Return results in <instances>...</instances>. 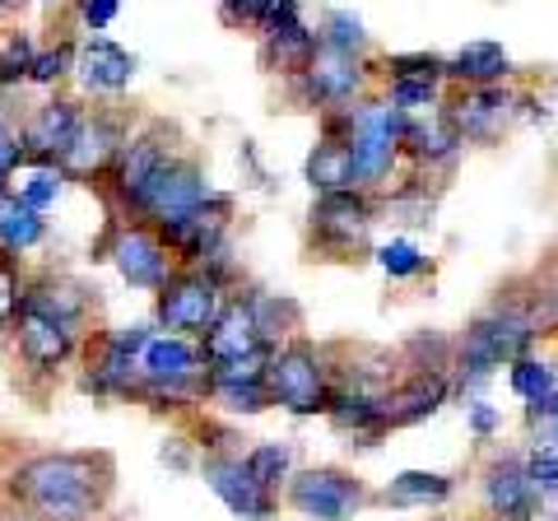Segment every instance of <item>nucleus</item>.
Instances as JSON below:
<instances>
[{
  "instance_id": "nucleus-1",
  "label": "nucleus",
  "mask_w": 558,
  "mask_h": 521,
  "mask_svg": "<svg viewBox=\"0 0 558 521\" xmlns=\"http://www.w3.org/2000/svg\"><path fill=\"white\" fill-rule=\"evenodd\" d=\"M112 489L108 451H28L0 471V498L28 521H102Z\"/></svg>"
},
{
  "instance_id": "nucleus-2",
  "label": "nucleus",
  "mask_w": 558,
  "mask_h": 521,
  "mask_svg": "<svg viewBox=\"0 0 558 521\" xmlns=\"http://www.w3.org/2000/svg\"><path fill=\"white\" fill-rule=\"evenodd\" d=\"M330 131H344L340 141L354 154V172L363 186V182H377L391 172L396 154L405 149L410 117L396 112L391 102H363V108H349L340 121H330Z\"/></svg>"
},
{
  "instance_id": "nucleus-3",
  "label": "nucleus",
  "mask_w": 558,
  "mask_h": 521,
  "mask_svg": "<svg viewBox=\"0 0 558 521\" xmlns=\"http://www.w3.org/2000/svg\"><path fill=\"white\" fill-rule=\"evenodd\" d=\"M140 396L154 410H178L205 396V359L182 336H154L140 354Z\"/></svg>"
},
{
  "instance_id": "nucleus-4",
  "label": "nucleus",
  "mask_w": 558,
  "mask_h": 521,
  "mask_svg": "<svg viewBox=\"0 0 558 521\" xmlns=\"http://www.w3.org/2000/svg\"><path fill=\"white\" fill-rule=\"evenodd\" d=\"M535 340V317L521 307H494L465 331V344H461V387H480V381L494 377L498 363H517L526 359Z\"/></svg>"
},
{
  "instance_id": "nucleus-5",
  "label": "nucleus",
  "mask_w": 558,
  "mask_h": 521,
  "mask_svg": "<svg viewBox=\"0 0 558 521\" xmlns=\"http://www.w3.org/2000/svg\"><path fill=\"white\" fill-rule=\"evenodd\" d=\"M154 340L149 326H121L102 331L98 340H84V373L80 387L94 396H140V354Z\"/></svg>"
},
{
  "instance_id": "nucleus-6",
  "label": "nucleus",
  "mask_w": 558,
  "mask_h": 521,
  "mask_svg": "<svg viewBox=\"0 0 558 521\" xmlns=\"http://www.w3.org/2000/svg\"><path fill=\"white\" fill-rule=\"evenodd\" d=\"M209 196H215V191H209L201 163L186 159V154H178V159H168L159 172H154V182L140 191L126 215L135 223H149V229L159 233V229H168V223L196 215Z\"/></svg>"
},
{
  "instance_id": "nucleus-7",
  "label": "nucleus",
  "mask_w": 558,
  "mask_h": 521,
  "mask_svg": "<svg viewBox=\"0 0 558 521\" xmlns=\"http://www.w3.org/2000/svg\"><path fill=\"white\" fill-rule=\"evenodd\" d=\"M98 256H108L117 275L126 280L131 289H145V293H159L172 275H178V260L163 247V238L149 229V223H108V238L98 242Z\"/></svg>"
},
{
  "instance_id": "nucleus-8",
  "label": "nucleus",
  "mask_w": 558,
  "mask_h": 521,
  "mask_svg": "<svg viewBox=\"0 0 558 521\" xmlns=\"http://www.w3.org/2000/svg\"><path fill=\"white\" fill-rule=\"evenodd\" d=\"M266 396L270 405H284L289 414H317L330 405L326 391V363L307 340H289L266 363Z\"/></svg>"
},
{
  "instance_id": "nucleus-9",
  "label": "nucleus",
  "mask_w": 558,
  "mask_h": 521,
  "mask_svg": "<svg viewBox=\"0 0 558 521\" xmlns=\"http://www.w3.org/2000/svg\"><path fill=\"white\" fill-rule=\"evenodd\" d=\"M223 284L209 280L205 270H178L172 280L159 289V299H154V322L163 326L168 336H205L215 317L223 312Z\"/></svg>"
},
{
  "instance_id": "nucleus-10",
  "label": "nucleus",
  "mask_w": 558,
  "mask_h": 521,
  "mask_svg": "<svg viewBox=\"0 0 558 521\" xmlns=\"http://www.w3.org/2000/svg\"><path fill=\"white\" fill-rule=\"evenodd\" d=\"M172 141H178V131H172L168 121H149V126H140V131L126 135V145H121L112 172L102 178L121 210H131L135 196L154 182V172H159L168 159H178V145Z\"/></svg>"
},
{
  "instance_id": "nucleus-11",
  "label": "nucleus",
  "mask_w": 558,
  "mask_h": 521,
  "mask_svg": "<svg viewBox=\"0 0 558 521\" xmlns=\"http://www.w3.org/2000/svg\"><path fill=\"white\" fill-rule=\"evenodd\" d=\"M80 331H70V326L51 322V317H38V312H24L14 317V331H10V344H14V359L24 363V373L33 377H57L70 359H75L84 350Z\"/></svg>"
},
{
  "instance_id": "nucleus-12",
  "label": "nucleus",
  "mask_w": 558,
  "mask_h": 521,
  "mask_svg": "<svg viewBox=\"0 0 558 521\" xmlns=\"http://www.w3.org/2000/svg\"><path fill=\"white\" fill-rule=\"evenodd\" d=\"M126 121L112 112H84V126L75 135V145L65 149V159L57 163L65 172V182H98L108 178L121 145H126Z\"/></svg>"
},
{
  "instance_id": "nucleus-13",
  "label": "nucleus",
  "mask_w": 558,
  "mask_h": 521,
  "mask_svg": "<svg viewBox=\"0 0 558 521\" xmlns=\"http://www.w3.org/2000/svg\"><path fill=\"white\" fill-rule=\"evenodd\" d=\"M84 126V108L75 98H47L38 102L24 126H20V145H24V163H61L65 149L75 145V135Z\"/></svg>"
},
{
  "instance_id": "nucleus-14",
  "label": "nucleus",
  "mask_w": 558,
  "mask_h": 521,
  "mask_svg": "<svg viewBox=\"0 0 558 521\" xmlns=\"http://www.w3.org/2000/svg\"><path fill=\"white\" fill-rule=\"evenodd\" d=\"M266 350H270V344L260 340V331H256V317H252L247 293H233V299L223 303V312L215 317V326L201 336L205 368H219V363H242V359L266 354Z\"/></svg>"
},
{
  "instance_id": "nucleus-15",
  "label": "nucleus",
  "mask_w": 558,
  "mask_h": 521,
  "mask_svg": "<svg viewBox=\"0 0 558 521\" xmlns=\"http://www.w3.org/2000/svg\"><path fill=\"white\" fill-rule=\"evenodd\" d=\"M289 502L312 521H349L363 502V484L344 471H303L289 484Z\"/></svg>"
},
{
  "instance_id": "nucleus-16",
  "label": "nucleus",
  "mask_w": 558,
  "mask_h": 521,
  "mask_svg": "<svg viewBox=\"0 0 558 521\" xmlns=\"http://www.w3.org/2000/svg\"><path fill=\"white\" fill-rule=\"evenodd\" d=\"M373 229V201L359 191H340V196H322L312 205V238L326 252H359L363 238Z\"/></svg>"
},
{
  "instance_id": "nucleus-17",
  "label": "nucleus",
  "mask_w": 558,
  "mask_h": 521,
  "mask_svg": "<svg viewBox=\"0 0 558 521\" xmlns=\"http://www.w3.org/2000/svg\"><path fill=\"white\" fill-rule=\"evenodd\" d=\"M201 475H205L209 489L223 498V508H229L233 517H247V521L275 517V494H266L247 475V465H242L238 451H209V457L201 461Z\"/></svg>"
},
{
  "instance_id": "nucleus-18",
  "label": "nucleus",
  "mask_w": 558,
  "mask_h": 521,
  "mask_svg": "<svg viewBox=\"0 0 558 521\" xmlns=\"http://www.w3.org/2000/svg\"><path fill=\"white\" fill-rule=\"evenodd\" d=\"M24 312H38V317H51L70 326V331L89 336V312H94V293L84 289L80 280L57 270H43V275H28L24 284Z\"/></svg>"
},
{
  "instance_id": "nucleus-19",
  "label": "nucleus",
  "mask_w": 558,
  "mask_h": 521,
  "mask_svg": "<svg viewBox=\"0 0 558 521\" xmlns=\"http://www.w3.org/2000/svg\"><path fill=\"white\" fill-rule=\"evenodd\" d=\"M75 80L84 94L94 98H117L131 89L135 80V57L126 47H117L112 38H84L75 47Z\"/></svg>"
},
{
  "instance_id": "nucleus-20",
  "label": "nucleus",
  "mask_w": 558,
  "mask_h": 521,
  "mask_svg": "<svg viewBox=\"0 0 558 521\" xmlns=\"http://www.w3.org/2000/svg\"><path fill=\"white\" fill-rule=\"evenodd\" d=\"M512 117H517V98L508 89H470L457 108L447 112L451 121V131L461 135V141H498L502 131L512 126Z\"/></svg>"
},
{
  "instance_id": "nucleus-21",
  "label": "nucleus",
  "mask_w": 558,
  "mask_h": 521,
  "mask_svg": "<svg viewBox=\"0 0 558 521\" xmlns=\"http://www.w3.org/2000/svg\"><path fill=\"white\" fill-rule=\"evenodd\" d=\"M317 47H322V38L299 20V5H293L275 28H266V43H260V65L275 71V75H303L307 61L317 57Z\"/></svg>"
},
{
  "instance_id": "nucleus-22",
  "label": "nucleus",
  "mask_w": 558,
  "mask_h": 521,
  "mask_svg": "<svg viewBox=\"0 0 558 521\" xmlns=\"http://www.w3.org/2000/svg\"><path fill=\"white\" fill-rule=\"evenodd\" d=\"M299 80H303V94L312 102H349L363 89V65H359V57L317 47V57L307 61V71Z\"/></svg>"
},
{
  "instance_id": "nucleus-23",
  "label": "nucleus",
  "mask_w": 558,
  "mask_h": 521,
  "mask_svg": "<svg viewBox=\"0 0 558 521\" xmlns=\"http://www.w3.org/2000/svg\"><path fill=\"white\" fill-rule=\"evenodd\" d=\"M484 502L488 512H494L498 521H526L535 512V489H531V475H526V461H498L488 465L484 475Z\"/></svg>"
},
{
  "instance_id": "nucleus-24",
  "label": "nucleus",
  "mask_w": 558,
  "mask_h": 521,
  "mask_svg": "<svg viewBox=\"0 0 558 521\" xmlns=\"http://www.w3.org/2000/svg\"><path fill=\"white\" fill-rule=\"evenodd\" d=\"M447 401V377L442 373H414L405 387H396L387 401H381V414H387V428H405L418 424L428 414H438V405Z\"/></svg>"
},
{
  "instance_id": "nucleus-25",
  "label": "nucleus",
  "mask_w": 558,
  "mask_h": 521,
  "mask_svg": "<svg viewBox=\"0 0 558 521\" xmlns=\"http://www.w3.org/2000/svg\"><path fill=\"white\" fill-rule=\"evenodd\" d=\"M307 182L317 196H340V191H359V172H354V154L340 135L326 141L307 154Z\"/></svg>"
},
{
  "instance_id": "nucleus-26",
  "label": "nucleus",
  "mask_w": 558,
  "mask_h": 521,
  "mask_svg": "<svg viewBox=\"0 0 558 521\" xmlns=\"http://www.w3.org/2000/svg\"><path fill=\"white\" fill-rule=\"evenodd\" d=\"M43 242H47V219L33 215L28 205L5 186L0 191V256L20 260L24 252L43 247Z\"/></svg>"
},
{
  "instance_id": "nucleus-27",
  "label": "nucleus",
  "mask_w": 558,
  "mask_h": 521,
  "mask_svg": "<svg viewBox=\"0 0 558 521\" xmlns=\"http://www.w3.org/2000/svg\"><path fill=\"white\" fill-rule=\"evenodd\" d=\"M447 75L470 80L475 89H494L498 80H508V75H512V57H508V51H502L498 43H465L457 57H451Z\"/></svg>"
},
{
  "instance_id": "nucleus-28",
  "label": "nucleus",
  "mask_w": 558,
  "mask_h": 521,
  "mask_svg": "<svg viewBox=\"0 0 558 521\" xmlns=\"http://www.w3.org/2000/svg\"><path fill=\"white\" fill-rule=\"evenodd\" d=\"M10 191L28 205L33 215L47 219V210L61 201V191H65V172H61L57 163H24V168L10 178Z\"/></svg>"
},
{
  "instance_id": "nucleus-29",
  "label": "nucleus",
  "mask_w": 558,
  "mask_h": 521,
  "mask_svg": "<svg viewBox=\"0 0 558 521\" xmlns=\"http://www.w3.org/2000/svg\"><path fill=\"white\" fill-rule=\"evenodd\" d=\"M326 410H330V420H336V428L359 433V438H377V433L387 428L381 401H373V396H359V391H336Z\"/></svg>"
},
{
  "instance_id": "nucleus-30",
  "label": "nucleus",
  "mask_w": 558,
  "mask_h": 521,
  "mask_svg": "<svg viewBox=\"0 0 558 521\" xmlns=\"http://www.w3.org/2000/svg\"><path fill=\"white\" fill-rule=\"evenodd\" d=\"M405 145L414 149V159H418V163H447L451 154L461 149V135L451 131V121H447V117H433L428 126H414V121H410Z\"/></svg>"
},
{
  "instance_id": "nucleus-31",
  "label": "nucleus",
  "mask_w": 558,
  "mask_h": 521,
  "mask_svg": "<svg viewBox=\"0 0 558 521\" xmlns=\"http://www.w3.org/2000/svg\"><path fill=\"white\" fill-rule=\"evenodd\" d=\"M247 303H252L256 331H260V340H266L270 350H275V340H279V336H289L293 326H299V303L275 299V293H247Z\"/></svg>"
},
{
  "instance_id": "nucleus-32",
  "label": "nucleus",
  "mask_w": 558,
  "mask_h": 521,
  "mask_svg": "<svg viewBox=\"0 0 558 521\" xmlns=\"http://www.w3.org/2000/svg\"><path fill=\"white\" fill-rule=\"evenodd\" d=\"M387 498L400 508H418V502H442L451 498V480L447 475H428V471H405L387 484Z\"/></svg>"
},
{
  "instance_id": "nucleus-33",
  "label": "nucleus",
  "mask_w": 558,
  "mask_h": 521,
  "mask_svg": "<svg viewBox=\"0 0 558 521\" xmlns=\"http://www.w3.org/2000/svg\"><path fill=\"white\" fill-rule=\"evenodd\" d=\"M33 51L38 43L28 38V33H0V89H20L28 84V71H33Z\"/></svg>"
},
{
  "instance_id": "nucleus-34",
  "label": "nucleus",
  "mask_w": 558,
  "mask_h": 521,
  "mask_svg": "<svg viewBox=\"0 0 558 521\" xmlns=\"http://www.w3.org/2000/svg\"><path fill=\"white\" fill-rule=\"evenodd\" d=\"M75 47L80 43H51V47H38L33 51V71H28V84H43V89H57L61 80L75 75Z\"/></svg>"
},
{
  "instance_id": "nucleus-35",
  "label": "nucleus",
  "mask_w": 558,
  "mask_h": 521,
  "mask_svg": "<svg viewBox=\"0 0 558 521\" xmlns=\"http://www.w3.org/2000/svg\"><path fill=\"white\" fill-rule=\"evenodd\" d=\"M512 387L517 396H526L531 410H554V373H549V363H539V359H517L512 363Z\"/></svg>"
},
{
  "instance_id": "nucleus-36",
  "label": "nucleus",
  "mask_w": 558,
  "mask_h": 521,
  "mask_svg": "<svg viewBox=\"0 0 558 521\" xmlns=\"http://www.w3.org/2000/svg\"><path fill=\"white\" fill-rule=\"evenodd\" d=\"M242 465H247V475L260 484L266 494H275L279 480H289V465H293V451L284 443H260L252 447L247 457H242Z\"/></svg>"
},
{
  "instance_id": "nucleus-37",
  "label": "nucleus",
  "mask_w": 558,
  "mask_h": 521,
  "mask_svg": "<svg viewBox=\"0 0 558 521\" xmlns=\"http://www.w3.org/2000/svg\"><path fill=\"white\" fill-rule=\"evenodd\" d=\"M24 284H28V275L20 270V260L0 256V336L14 331V317L24 307Z\"/></svg>"
},
{
  "instance_id": "nucleus-38",
  "label": "nucleus",
  "mask_w": 558,
  "mask_h": 521,
  "mask_svg": "<svg viewBox=\"0 0 558 521\" xmlns=\"http://www.w3.org/2000/svg\"><path fill=\"white\" fill-rule=\"evenodd\" d=\"M363 24L354 20V14H344V10H330L326 14V38H322V47H330V51H344V57H359L363 51Z\"/></svg>"
},
{
  "instance_id": "nucleus-39",
  "label": "nucleus",
  "mask_w": 558,
  "mask_h": 521,
  "mask_svg": "<svg viewBox=\"0 0 558 521\" xmlns=\"http://www.w3.org/2000/svg\"><path fill=\"white\" fill-rule=\"evenodd\" d=\"M377 260H381V270L391 275V280H410V275H418L428 266V256L414 247V242H405V238H396V242H387V247L377 252Z\"/></svg>"
},
{
  "instance_id": "nucleus-40",
  "label": "nucleus",
  "mask_w": 558,
  "mask_h": 521,
  "mask_svg": "<svg viewBox=\"0 0 558 521\" xmlns=\"http://www.w3.org/2000/svg\"><path fill=\"white\" fill-rule=\"evenodd\" d=\"M391 108L396 112L438 108V84H428V80H391Z\"/></svg>"
},
{
  "instance_id": "nucleus-41",
  "label": "nucleus",
  "mask_w": 558,
  "mask_h": 521,
  "mask_svg": "<svg viewBox=\"0 0 558 521\" xmlns=\"http://www.w3.org/2000/svg\"><path fill=\"white\" fill-rule=\"evenodd\" d=\"M405 359L414 363V373H442L447 368V340L442 336H414Z\"/></svg>"
},
{
  "instance_id": "nucleus-42",
  "label": "nucleus",
  "mask_w": 558,
  "mask_h": 521,
  "mask_svg": "<svg viewBox=\"0 0 558 521\" xmlns=\"http://www.w3.org/2000/svg\"><path fill=\"white\" fill-rule=\"evenodd\" d=\"M391 71H396V80H428V84H438V75H447V61L424 57V51H410V57H391Z\"/></svg>"
},
{
  "instance_id": "nucleus-43",
  "label": "nucleus",
  "mask_w": 558,
  "mask_h": 521,
  "mask_svg": "<svg viewBox=\"0 0 558 521\" xmlns=\"http://www.w3.org/2000/svg\"><path fill=\"white\" fill-rule=\"evenodd\" d=\"M24 168V145H20V126H10L0 112V186H10V178Z\"/></svg>"
},
{
  "instance_id": "nucleus-44",
  "label": "nucleus",
  "mask_w": 558,
  "mask_h": 521,
  "mask_svg": "<svg viewBox=\"0 0 558 521\" xmlns=\"http://www.w3.org/2000/svg\"><path fill=\"white\" fill-rule=\"evenodd\" d=\"M219 405H229L238 414H256V410H266L270 405V396L266 387H219V391H209Z\"/></svg>"
},
{
  "instance_id": "nucleus-45",
  "label": "nucleus",
  "mask_w": 558,
  "mask_h": 521,
  "mask_svg": "<svg viewBox=\"0 0 558 521\" xmlns=\"http://www.w3.org/2000/svg\"><path fill=\"white\" fill-rule=\"evenodd\" d=\"M526 475H531V489L539 498H554L558 494V451H535L531 465H526Z\"/></svg>"
},
{
  "instance_id": "nucleus-46",
  "label": "nucleus",
  "mask_w": 558,
  "mask_h": 521,
  "mask_svg": "<svg viewBox=\"0 0 558 521\" xmlns=\"http://www.w3.org/2000/svg\"><path fill=\"white\" fill-rule=\"evenodd\" d=\"M387 210H391V215H400L405 223H428L433 201H428V196H418L414 186H405V191H396V196L387 201Z\"/></svg>"
},
{
  "instance_id": "nucleus-47",
  "label": "nucleus",
  "mask_w": 558,
  "mask_h": 521,
  "mask_svg": "<svg viewBox=\"0 0 558 521\" xmlns=\"http://www.w3.org/2000/svg\"><path fill=\"white\" fill-rule=\"evenodd\" d=\"M75 14L84 20V28H89V38H94V33H102L108 24H117L121 5H112V0H84V5H80Z\"/></svg>"
},
{
  "instance_id": "nucleus-48",
  "label": "nucleus",
  "mask_w": 558,
  "mask_h": 521,
  "mask_svg": "<svg viewBox=\"0 0 558 521\" xmlns=\"http://www.w3.org/2000/svg\"><path fill=\"white\" fill-rule=\"evenodd\" d=\"M470 428H475V433H480V438H488V433H494V428H498V410L480 401L475 410H470Z\"/></svg>"
},
{
  "instance_id": "nucleus-49",
  "label": "nucleus",
  "mask_w": 558,
  "mask_h": 521,
  "mask_svg": "<svg viewBox=\"0 0 558 521\" xmlns=\"http://www.w3.org/2000/svg\"><path fill=\"white\" fill-rule=\"evenodd\" d=\"M0 521H28V517H24L20 508H10V502H5V498H0Z\"/></svg>"
},
{
  "instance_id": "nucleus-50",
  "label": "nucleus",
  "mask_w": 558,
  "mask_h": 521,
  "mask_svg": "<svg viewBox=\"0 0 558 521\" xmlns=\"http://www.w3.org/2000/svg\"><path fill=\"white\" fill-rule=\"evenodd\" d=\"M554 410H558V377H554Z\"/></svg>"
}]
</instances>
